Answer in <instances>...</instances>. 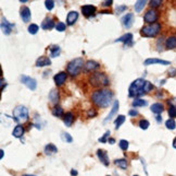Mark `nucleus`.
Here are the masks:
<instances>
[{
	"label": "nucleus",
	"mask_w": 176,
	"mask_h": 176,
	"mask_svg": "<svg viewBox=\"0 0 176 176\" xmlns=\"http://www.w3.org/2000/svg\"><path fill=\"white\" fill-rule=\"evenodd\" d=\"M147 104H148L147 101L142 100V98H135V100L133 101L131 105H133V107H140V106H146Z\"/></svg>",
	"instance_id": "obj_30"
},
{
	"label": "nucleus",
	"mask_w": 176,
	"mask_h": 176,
	"mask_svg": "<svg viewBox=\"0 0 176 176\" xmlns=\"http://www.w3.org/2000/svg\"><path fill=\"white\" fill-rule=\"evenodd\" d=\"M100 67V65L97 61H94V60H88L86 63H85V66H84V70L85 71H95V70H97V69L99 68Z\"/></svg>",
	"instance_id": "obj_15"
},
{
	"label": "nucleus",
	"mask_w": 176,
	"mask_h": 176,
	"mask_svg": "<svg viewBox=\"0 0 176 176\" xmlns=\"http://www.w3.org/2000/svg\"><path fill=\"white\" fill-rule=\"evenodd\" d=\"M109 136H110V131H107V132L103 135V137L99 138V142H101V143H106V142H107V138Z\"/></svg>",
	"instance_id": "obj_43"
},
{
	"label": "nucleus",
	"mask_w": 176,
	"mask_h": 176,
	"mask_svg": "<svg viewBox=\"0 0 176 176\" xmlns=\"http://www.w3.org/2000/svg\"><path fill=\"white\" fill-rule=\"evenodd\" d=\"M144 20L146 21L147 23H149V24H153V23H156V21L158 20V12H156V10H152V9L147 11V13L144 17Z\"/></svg>",
	"instance_id": "obj_8"
},
{
	"label": "nucleus",
	"mask_w": 176,
	"mask_h": 176,
	"mask_svg": "<svg viewBox=\"0 0 176 176\" xmlns=\"http://www.w3.org/2000/svg\"><path fill=\"white\" fill-rule=\"evenodd\" d=\"M74 121V115L72 113H66L64 116V124L66 127H71Z\"/></svg>",
	"instance_id": "obj_27"
},
{
	"label": "nucleus",
	"mask_w": 176,
	"mask_h": 176,
	"mask_svg": "<svg viewBox=\"0 0 176 176\" xmlns=\"http://www.w3.org/2000/svg\"><path fill=\"white\" fill-rule=\"evenodd\" d=\"M119 144H120V148H121L122 150H124V151H125V150H127V149H128V146H129L128 141L124 140V139H122V140H120Z\"/></svg>",
	"instance_id": "obj_37"
},
{
	"label": "nucleus",
	"mask_w": 176,
	"mask_h": 176,
	"mask_svg": "<svg viewBox=\"0 0 176 176\" xmlns=\"http://www.w3.org/2000/svg\"><path fill=\"white\" fill-rule=\"evenodd\" d=\"M156 121H161V117H160L159 115L156 116Z\"/></svg>",
	"instance_id": "obj_54"
},
{
	"label": "nucleus",
	"mask_w": 176,
	"mask_h": 176,
	"mask_svg": "<svg viewBox=\"0 0 176 176\" xmlns=\"http://www.w3.org/2000/svg\"><path fill=\"white\" fill-rule=\"evenodd\" d=\"M164 111V106L162 105L161 103H154L153 105L151 106V112L154 114H161L162 112Z\"/></svg>",
	"instance_id": "obj_26"
},
{
	"label": "nucleus",
	"mask_w": 176,
	"mask_h": 176,
	"mask_svg": "<svg viewBox=\"0 0 176 176\" xmlns=\"http://www.w3.org/2000/svg\"><path fill=\"white\" fill-rule=\"evenodd\" d=\"M24 131H25V129H24V127H23L22 125H17L16 127H15V128L13 129L12 135L15 137V138H21V137L23 136Z\"/></svg>",
	"instance_id": "obj_22"
},
{
	"label": "nucleus",
	"mask_w": 176,
	"mask_h": 176,
	"mask_svg": "<svg viewBox=\"0 0 176 176\" xmlns=\"http://www.w3.org/2000/svg\"><path fill=\"white\" fill-rule=\"evenodd\" d=\"M20 14H21V18L24 22H28L31 20V11L27 7H22L20 10Z\"/></svg>",
	"instance_id": "obj_16"
},
{
	"label": "nucleus",
	"mask_w": 176,
	"mask_h": 176,
	"mask_svg": "<svg viewBox=\"0 0 176 176\" xmlns=\"http://www.w3.org/2000/svg\"><path fill=\"white\" fill-rule=\"evenodd\" d=\"M119 101H115L114 102V104H113V107H112V109H111V112L109 113V115L106 117V119H104V123H107V121H111L112 118H113V116L115 115V114L117 113V109H119Z\"/></svg>",
	"instance_id": "obj_19"
},
{
	"label": "nucleus",
	"mask_w": 176,
	"mask_h": 176,
	"mask_svg": "<svg viewBox=\"0 0 176 176\" xmlns=\"http://www.w3.org/2000/svg\"><path fill=\"white\" fill-rule=\"evenodd\" d=\"M138 125H139V127H140L142 129L146 130V129H148V127H149V125H150V124H149V121H146V119H142V121H139Z\"/></svg>",
	"instance_id": "obj_38"
},
{
	"label": "nucleus",
	"mask_w": 176,
	"mask_h": 176,
	"mask_svg": "<svg viewBox=\"0 0 176 176\" xmlns=\"http://www.w3.org/2000/svg\"><path fill=\"white\" fill-rule=\"evenodd\" d=\"M109 142H110V143H111V144H113L114 142H115V140H114L113 138H111V139H109Z\"/></svg>",
	"instance_id": "obj_51"
},
{
	"label": "nucleus",
	"mask_w": 176,
	"mask_h": 176,
	"mask_svg": "<svg viewBox=\"0 0 176 176\" xmlns=\"http://www.w3.org/2000/svg\"><path fill=\"white\" fill-rule=\"evenodd\" d=\"M61 138H62L63 141H65V142H69V143H71L73 141V138L71 137V135L67 132H63L62 135H61Z\"/></svg>",
	"instance_id": "obj_36"
},
{
	"label": "nucleus",
	"mask_w": 176,
	"mask_h": 176,
	"mask_svg": "<svg viewBox=\"0 0 176 176\" xmlns=\"http://www.w3.org/2000/svg\"><path fill=\"white\" fill-rule=\"evenodd\" d=\"M13 118H14L17 123L27 121L28 109L23 105H20V106H17V107H15L14 109H13Z\"/></svg>",
	"instance_id": "obj_6"
},
{
	"label": "nucleus",
	"mask_w": 176,
	"mask_h": 176,
	"mask_svg": "<svg viewBox=\"0 0 176 176\" xmlns=\"http://www.w3.org/2000/svg\"><path fill=\"white\" fill-rule=\"evenodd\" d=\"M125 121V116L124 115H119L117 117V119H115V121H114V124H115V129H119L120 127H121V125Z\"/></svg>",
	"instance_id": "obj_33"
},
{
	"label": "nucleus",
	"mask_w": 176,
	"mask_h": 176,
	"mask_svg": "<svg viewBox=\"0 0 176 176\" xmlns=\"http://www.w3.org/2000/svg\"><path fill=\"white\" fill-rule=\"evenodd\" d=\"M82 68H84V60L82 58H75V59H73L72 61L69 63L66 70L72 77H75L81 72Z\"/></svg>",
	"instance_id": "obj_4"
},
{
	"label": "nucleus",
	"mask_w": 176,
	"mask_h": 176,
	"mask_svg": "<svg viewBox=\"0 0 176 176\" xmlns=\"http://www.w3.org/2000/svg\"><path fill=\"white\" fill-rule=\"evenodd\" d=\"M65 28H66V26H65V24L62 22H59L57 25H56V30L59 31V32H63V31L65 30Z\"/></svg>",
	"instance_id": "obj_41"
},
{
	"label": "nucleus",
	"mask_w": 176,
	"mask_h": 176,
	"mask_svg": "<svg viewBox=\"0 0 176 176\" xmlns=\"http://www.w3.org/2000/svg\"><path fill=\"white\" fill-rule=\"evenodd\" d=\"M169 116L173 119L176 117V107L175 106H171V107L169 108Z\"/></svg>",
	"instance_id": "obj_39"
},
{
	"label": "nucleus",
	"mask_w": 176,
	"mask_h": 176,
	"mask_svg": "<svg viewBox=\"0 0 176 176\" xmlns=\"http://www.w3.org/2000/svg\"><path fill=\"white\" fill-rule=\"evenodd\" d=\"M114 164L117 166H119V167H121L122 170H126L127 169V161L125 160V159H117V160H115L114 161Z\"/></svg>",
	"instance_id": "obj_28"
},
{
	"label": "nucleus",
	"mask_w": 176,
	"mask_h": 176,
	"mask_svg": "<svg viewBox=\"0 0 176 176\" xmlns=\"http://www.w3.org/2000/svg\"><path fill=\"white\" fill-rule=\"evenodd\" d=\"M165 45L167 49H174V48H176V36H170L166 40Z\"/></svg>",
	"instance_id": "obj_23"
},
{
	"label": "nucleus",
	"mask_w": 176,
	"mask_h": 176,
	"mask_svg": "<svg viewBox=\"0 0 176 176\" xmlns=\"http://www.w3.org/2000/svg\"><path fill=\"white\" fill-rule=\"evenodd\" d=\"M66 78H67L66 72L61 71V72L57 73V75L53 77V80H55L56 84H57L58 86H62V84H64V82L66 81Z\"/></svg>",
	"instance_id": "obj_10"
},
{
	"label": "nucleus",
	"mask_w": 176,
	"mask_h": 176,
	"mask_svg": "<svg viewBox=\"0 0 176 176\" xmlns=\"http://www.w3.org/2000/svg\"><path fill=\"white\" fill-rule=\"evenodd\" d=\"M49 98H50V102H52V103H58L59 100H60V95H59L58 90H51V91H50Z\"/></svg>",
	"instance_id": "obj_24"
},
{
	"label": "nucleus",
	"mask_w": 176,
	"mask_h": 176,
	"mask_svg": "<svg viewBox=\"0 0 176 176\" xmlns=\"http://www.w3.org/2000/svg\"><path fill=\"white\" fill-rule=\"evenodd\" d=\"M3 158V150H0V159Z\"/></svg>",
	"instance_id": "obj_52"
},
{
	"label": "nucleus",
	"mask_w": 176,
	"mask_h": 176,
	"mask_svg": "<svg viewBox=\"0 0 176 176\" xmlns=\"http://www.w3.org/2000/svg\"><path fill=\"white\" fill-rule=\"evenodd\" d=\"M121 22H122V25H123L125 29H129L131 25H133V23H134V14H133V13H127V14H125L124 17L122 18Z\"/></svg>",
	"instance_id": "obj_9"
},
{
	"label": "nucleus",
	"mask_w": 176,
	"mask_h": 176,
	"mask_svg": "<svg viewBox=\"0 0 176 176\" xmlns=\"http://www.w3.org/2000/svg\"><path fill=\"white\" fill-rule=\"evenodd\" d=\"M50 63L51 61L48 57H40L36 60V67H45V66H49Z\"/></svg>",
	"instance_id": "obj_21"
},
{
	"label": "nucleus",
	"mask_w": 176,
	"mask_h": 176,
	"mask_svg": "<svg viewBox=\"0 0 176 176\" xmlns=\"http://www.w3.org/2000/svg\"><path fill=\"white\" fill-rule=\"evenodd\" d=\"M14 26V24H10L5 19H2V22H1V29H2L3 33L5 35H9L12 31V28Z\"/></svg>",
	"instance_id": "obj_17"
},
{
	"label": "nucleus",
	"mask_w": 176,
	"mask_h": 176,
	"mask_svg": "<svg viewBox=\"0 0 176 176\" xmlns=\"http://www.w3.org/2000/svg\"><path fill=\"white\" fill-rule=\"evenodd\" d=\"M78 19V13L76 11H71V12L67 13V17H66V23L69 25H73L76 20Z\"/></svg>",
	"instance_id": "obj_18"
},
{
	"label": "nucleus",
	"mask_w": 176,
	"mask_h": 176,
	"mask_svg": "<svg viewBox=\"0 0 176 176\" xmlns=\"http://www.w3.org/2000/svg\"><path fill=\"white\" fill-rule=\"evenodd\" d=\"M112 2H113L112 0H108V1H104V2L102 3V5H103L104 7H109V6H111V5H112Z\"/></svg>",
	"instance_id": "obj_48"
},
{
	"label": "nucleus",
	"mask_w": 176,
	"mask_h": 176,
	"mask_svg": "<svg viewBox=\"0 0 176 176\" xmlns=\"http://www.w3.org/2000/svg\"><path fill=\"white\" fill-rule=\"evenodd\" d=\"M23 176H36V175H32V174H25V175Z\"/></svg>",
	"instance_id": "obj_56"
},
{
	"label": "nucleus",
	"mask_w": 176,
	"mask_h": 176,
	"mask_svg": "<svg viewBox=\"0 0 176 176\" xmlns=\"http://www.w3.org/2000/svg\"><path fill=\"white\" fill-rule=\"evenodd\" d=\"M21 82H22L23 84H25V86L32 91L36 90V88H37V82H36V80L31 78V77H27V75H22V77H21Z\"/></svg>",
	"instance_id": "obj_7"
},
{
	"label": "nucleus",
	"mask_w": 176,
	"mask_h": 176,
	"mask_svg": "<svg viewBox=\"0 0 176 176\" xmlns=\"http://www.w3.org/2000/svg\"><path fill=\"white\" fill-rule=\"evenodd\" d=\"M173 147H174V148L176 149V138H175V139H174V140H173Z\"/></svg>",
	"instance_id": "obj_53"
},
{
	"label": "nucleus",
	"mask_w": 176,
	"mask_h": 176,
	"mask_svg": "<svg viewBox=\"0 0 176 176\" xmlns=\"http://www.w3.org/2000/svg\"><path fill=\"white\" fill-rule=\"evenodd\" d=\"M58 152V149L57 147L55 146V144L52 143H49L47 144V146L45 147V153L48 154V155H51V154H55Z\"/></svg>",
	"instance_id": "obj_25"
},
{
	"label": "nucleus",
	"mask_w": 176,
	"mask_h": 176,
	"mask_svg": "<svg viewBox=\"0 0 176 176\" xmlns=\"http://www.w3.org/2000/svg\"><path fill=\"white\" fill-rule=\"evenodd\" d=\"M107 176H110V175H107Z\"/></svg>",
	"instance_id": "obj_58"
},
{
	"label": "nucleus",
	"mask_w": 176,
	"mask_h": 176,
	"mask_svg": "<svg viewBox=\"0 0 176 176\" xmlns=\"http://www.w3.org/2000/svg\"><path fill=\"white\" fill-rule=\"evenodd\" d=\"M38 30H39V26H38L37 24H31L30 26H28V33L32 34V35L36 34V33L38 32Z\"/></svg>",
	"instance_id": "obj_35"
},
{
	"label": "nucleus",
	"mask_w": 176,
	"mask_h": 176,
	"mask_svg": "<svg viewBox=\"0 0 176 176\" xmlns=\"http://www.w3.org/2000/svg\"><path fill=\"white\" fill-rule=\"evenodd\" d=\"M96 111H95V109H89V111H88V116H89V117H95V115H96Z\"/></svg>",
	"instance_id": "obj_47"
},
{
	"label": "nucleus",
	"mask_w": 176,
	"mask_h": 176,
	"mask_svg": "<svg viewBox=\"0 0 176 176\" xmlns=\"http://www.w3.org/2000/svg\"><path fill=\"white\" fill-rule=\"evenodd\" d=\"M161 3H162L161 0H152V1H150V6H151L152 8L159 7V6H161Z\"/></svg>",
	"instance_id": "obj_42"
},
{
	"label": "nucleus",
	"mask_w": 176,
	"mask_h": 176,
	"mask_svg": "<svg viewBox=\"0 0 176 176\" xmlns=\"http://www.w3.org/2000/svg\"><path fill=\"white\" fill-rule=\"evenodd\" d=\"M134 176H138V175H134Z\"/></svg>",
	"instance_id": "obj_57"
},
{
	"label": "nucleus",
	"mask_w": 176,
	"mask_h": 176,
	"mask_svg": "<svg viewBox=\"0 0 176 176\" xmlns=\"http://www.w3.org/2000/svg\"><path fill=\"white\" fill-rule=\"evenodd\" d=\"M169 75H170V77H175V75H176V69H175V68L170 69V71H169Z\"/></svg>",
	"instance_id": "obj_45"
},
{
	"label": "nucleus",
	"mask_w": 176,
	"mask_h": 176,
	"mask_svg": "<svg viewBox=\"0 0 176 176\" xmlns=\"http://www.w3.org/2000/svg\"><path fill=\"white\" fill-rule=\"evenodd\" d=\"M53 26H55V21L51 18H46L41 23V28L44 30H51Z\"/></svg>",
	"instance_id": "obj_20"
},
{
	"label": "nucleus",
	"mask_w": 176,
	"mask_h": 176,
	"mask_svg": "<svg viewBox=\"0 0 176 176\" xmlns=\"http://www.w3.org/2000/svg\"><path fill=\"white\" fill-rule=\"evenodd\" d=\"M89 82L92 86L101 88V86H109L110 80L103 72H94L89 77Z\"/></svg>",
	"instance_id": "obj_3"
},
{
	"label": "nucleus",
	"mask_w": 176,
	"mask_h": 176,
	"mask_svg": "<svg viewBox=\"0 0 176 176\" xmlns=\"http://www.w3.org/2000/svg\"><path fill=\"white\" fill-rule=\"evenodd\" d=\"M45 6L48 10H52L53 7H55V1H52V0H47V1H45Z\"/></svg>",
	"instance_id": "obj_40"
},
{
	"label": "nucleus",
	"mask_w": 176,
	"mask_h": 176,
	"mask_svg": "<svg viewBox=\"0 0 176 176\" xmlns=\"http://www.w3.org/2000/svg\"><path fill=\"white\" fill-rule=\"evenodd\" d=\"M20 2H22V3H25V2H27V0H21Z\"/></svg>",
	"instance_id": "obj_55"
},
{
	"label": "nucleus",
	"mask_w": 176,
	"mask_h": 176,
	"mask_svg": "<svg viewBox=\"0 0 176 176\" xmlns=\"http://www.w3.org/2000/svg\"><path fill=\"white\" fill-rule=\"evenodd\" d=\"M128 115H129V116H133V117H134V116L138 115V112L135 111V109H131V111L128 112Z\"/></svg>",
	"instance_id": "obj_46"
},
{
	"label": "nucleus",
	"mask_w": 176,
	"mask_h": 176,
	"mask_svg": "<svg viewBox=\"0 0 176 176\" xmlns=\"http://www.w3.org/2000/svg\"><path fill=\"white\" fill-rule=\"evenodd\" d=\"M146 3L147 1H145V0H139V1H137V2L135 3V10H136V12H140L145 8Z\"/></svg>",
	"instance_id": "obj_32"
},
{
	"label": "nucleus",
	"mask_w": 176,
	"mask_h": 176,
	"mask_svg": "<svg viewBox=\"0 0 176 176\" xmlns=\"http://www.w3.org/2000/svg\"><path fill=\"white\" fill-rule=\"evenodd\" d=\"M96 7L95 6H92V5H86V6H83L82 7V13L87 17V18H89L92 15H94L96 13Z\"/></svg>",
	"instance_id": "obj_11"
},
{
	"label": "nucleus",
	"mask_w": 176,
	"mask_h": 176,
	"mask_svg": "<svg viewBox=\"0 0 176 176\" xmlns=\"http://www.w3.org/2000/svg\"><path fill=\"white\" fill-rule=\"evenodd\" d=\"M71 175H72V176H76L77 175V171H75V170H72V171H71Z\"/></svg>",
	"instance_id": "obj_50"
},
{
	"label": "nucleus",
	"mask_w": 176,
	"mask_h": 176,
	"mask_svg": "<svg viewBox=\"0 0 176 176\" xmlns=\"http://www.w3.org/2000/svg\"><path fill=\"white\" fill-rule=\"evenodd\" d=\"M165 127L167 129H171V130H174L176 128V123L173 118H170L165 121Z\"/></svg>",
	"instance_id": "obj_34"
},
{
	"label": "nucleus",
	"mask_w": 176,
	"mask_h": 176,
	"mask_svg": "<svg viewBox=\"0 0 176 176\" xmlns=\"http://www.w3.org/2000/svg\"><path fill=\"white\" fill-rule=\"evenodd\" d=\"M64 114V111H63V108L61 106H55V107L52 108V115L56 116V117H61V116Z\"/></svg>",
	"instance_id": "obj_29"
},
{
	"label": "nucleus",
	"mask_w": 176,
	"mask_h": 176,
	"mask_svg": "<svg viewBox=\"0 0 176 176\" xmlns=\"http://www.w3.org/2000/svg\"><path fill=\"white\" fill-rule=\"evenodd\" d=\"M161 30V24L159 23H153V24L146 25L140 30V34L145 37H154L158 35V33Z\"/></svg>",
	"instance_id": "obj_5"
},
{
	"label": "nucleus",
	"mask_w": 176,
	"mask_h": 176,
	"mask_svg": "<svg viewBox=\"0 0 176 176\" xmlns=\"http://www.w3.org/2000/svg\"><path fill=\"white\" fill-rule=\"evenodd\" d=\"M115 42H122V43H124L125 46H131L133 45V34L127 33V34L123 35L122 37L115 40Z\"/></svg>",
	"instance_id": "obj_12"
},
{
	"label": "nucleus",
	"mask_w": 176,
	"mask_h": 176,
	"mask_svg": "<svg viewBox=\"0 0 176 176\" xmlns=\"http://www.w3.org/2000/svg\"><path fill=\"white\" fill-rule=\"evenodd\" d=\"M126 9H127L126 6H120V7H117V13H121V12H123L124 10H126Z\"/></svg>",
	"instance_id": "obj_44"
},
{
	"label": "nucleus",
	"mask_w": 176,
	"mask_h": 176,
	"mask_svg": "<svg viewBox=\"0 0 176 176\" xmlns=\"http://www.w3.org/2000/svg\"><path fill=\"white\" fill-rule=\"evenodd\" d=\"M153 63H159V65H164V66H167L170 65V61L167 60H162V59H158V58H148L146 60L144 61V65L145 66H149V65H153Z\"/></svg>",
	"instance_id": "obj_13"
},
{
	"label": "nucleus",
	"mask_w": 176,
	"mask_h": 176,
	"mask_svg": "<svg viewBox=\"0 0 176 176\" xmlns=\"http://www.w3.org/2000/svg\"><path fill=\"white\" fill-rule=\"evenodd\" d=\"M5 86H7V83H5V79L1 78V90L3 91V89H5Z\"/></svg>",
	"instance_id": "obj_49"
},
{
	"label": "nucleus",
	"mask_w": 176,
	"mask_h": 176,
	"mask_svg": "<svg viewBox=\"0 0 176 176\" xmlns=\"http://www.w3.org/2000/svg\"><path fill=\"white\" fill-rule=\"evenodd\" d=\"M112 98H113V93L109 89H102V90H98L92 93V101L98 107L106 108L110 105Z\"/></svg>",
	"instance_id": "obj_2"
},
{
	"label": "nucleus",
	"mask_w": 176,
	"mask_h": 176,
	"mask_svg": "<svg viewBox=\"0 0 176 176\" xmlns=\"http://www.w3.org/2000/svg\"><path fill=\"white\" fill-rule=\"evenodd\" d=\"M97 155H98V158H99V160L102 162L103 165H106V166L109 165V158H108L107 151L99 149V150L97 151Z\"/></svg>",
	"instance_id": "obj_14"
},
{
	"label": "nucleus",
	"mask_w": 176,
	"mask_h": 176,
	"mask_svg": "<svg viewBox=\"0 0 176 176\" xmlns=\"http://www.w3.org/2000/svg\"><path fill=\"white\" fill-rule=\"evenodd\" d=\"M60 54V47L57 45H52L51 47H50V56H51L52 58L57 57V56H59Z\"/></svg>",
	"instance_id": "obj_31"
},
{
	"label": "nucleus",
	"mask_w": 176,
	"mask_h": 176,
	"mask_svg": "<svg viewBox=\"0 0 176 176\" xmlns=\"http://www.w3.org/2000/svg\"><path fill=\"white\" fill-rule=\"evenodd\" d=\"M151 90H153V86L149 81H146L145 79H136L134 82L129 86L128 89V96L129 98H136L149 93Z\"/></svg>",
	"instance_id": "obj_1"
}]
</instances>
